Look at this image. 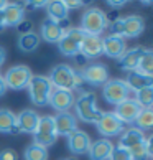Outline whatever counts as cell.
<instances>
[{
  "instance_id": "cell-1",
  "label": "cell",
  "mask_w": 153,
  "mask_h": 160,
  "mask_svg": "<svg viewBox=\"0 0 153 160\" xmlns=\"http://www.w3.org/2000/svg\"><path fill=\"white\" fill-rule=\"evenodd\" d=\"M50 79L53 89H63V91H76L82 84V79L79 76V71L71 68L66 63H60L53 66L50 74L46 76Z\"/></svg>"
},
{
  "instance_id": "cell-2",
  "label": "cell",
  "mask_w": 153,
  "mask_h": 160,
  "mask_svg": "<svg viewBox=\"0 0 153 160\" xmlns=\"http://www.w3.org/2000/svg\"><path fill=\"white\" fill-rule=\"evenodd\" d=\"M110 35L120 38H137L145 32V18L140 15H127V17H117L109 25Z\"/></svg>"
},
{
  "instance_id": "cell-3",
  "label": "cell",
  "mask_w": 153,
  "mask_h": 160,
  "mask_svg": "<svg viewBox=\"0 0 153 160\" xmlns=\"http://www.w3.org/2000/svg\"><path fill=\"white\" fill-rule=\"evenodd\" d=\"M73 108L76 112V119L86 124H96L102 114V111L97 106V96L92 91H81L79 96L74 99Z\"/></svg>"
},
{
  "instance_id": "cell-4",
  "label": "cell",
  "mask_w": 153,
  "mask_h": 160,
  "mask_svg": "<svg viewBox=\"0 0 153 160\" xmlns=\"http://www.w3.org/2000/svg\"><path fill=\"white\" fill-rule=\"evenodd\" d=\"M28 89V96H30V101L38 106V108H45L48 106V101L51 96V91H53V86L50 79L43 74H33L30 82L26 86Z\"/></svg>"
},
{
  "instance_id": "cell-5",
  "label": "cell",
  "mask_w": 153,
  "mask_h": 160,
  "mask_svg": "<svg viewBox=\"0 0 153 160\" xmlns=\"http://www.w3.org/2000/svg\"><path fill=\"white\" fill-rule=\"evenodd\" d=\"M107 25H109L107 13L97 7H91L82 13L79 28L87 35H99L101 37L104 33V30L107 28Z\"/></svg>"
},
{
  "instance_id": "cell-6",
  "label": "cell",
  "mask_w": 153,
  "mask_h": 160,
  "mask_svg": "<svg viewBox=\"0 0 153 160\" xmlns=\"http://www.w3.org/2000/svg\"><path fill=\"white\" fill-rule=\"evenodd\" d=\"M2 76H3V82L7 86V89L22 91V89H26L28 82H30L33 76V71L26 64H15V66L8 68L5 71V74Z\"/></svg>"
},
{
  "instance_id": "cell-7",
  "label": "cell",
  "mask_w": 153,
  "mask_h": 160,
  "mask_svg": "<svg viewBox=\"0 0 153 160\" xmlns=\"http://www.w3.org/2000/svg\"><path fill=\"white\" fill-rule=\"evenodd\" d=\"M58 140V132L53 122V116H40L38 127L33 134V144L41 145L45 149L55 145Z\"/></svg>"
},
{
  "instance_id": "cell-8",
  "label": "cell",
  "mask_w": 153,
  "mask_h": 160,
  "mask_svg": "<svg viewBox=\"0 0 153 160\" xmlns=\"http://www.w3.org/2000/svg\"><path fill=\"white\" fill-rule=\"evenodd\" d=\"M130 88L127 86V82L123 81V79H119V78H115V79H109L105 84L102 86V98L105 102H109V104H120L123 102V101H127V99H130Z\"/></svg>"
},
{
  "instance_id": "cell-9",
  "label": "cell",
  "mask_w": 153,
  "mask_h": 160,
  "mask_svg": "<svg viewBox=\"0 0 153 160\" xmlns=\"http://www.w3.org/2000/svg\"><path fill=\"white\" fill-rule=\"evenodd\" d=\"M109 74H110V73H109L107 64L99 63V61L86 64V66L79 71V76H81L82 82H87V84H91V86H94V88L104 86L105 82L110 79Z\"/></svg>"
},
{
  "instance_id": "cell-10",
  "label": "cell",
  "mask_w": 153,
  "mask_h": 160,
  "mask_svg": "<svg viewBox=\"0 0 153 160\" xmlns=\"http://www.w3.org/2000/svg\"><path fill=\"white\" fill-rule=\"evenodd\" d=\"M84 35L86 33L82 32L81 28L71 27L66 33H64V37L60 40V43H58V51H60L63 56H68V58L78 56L81 53V43H82Z\"/></svg>"
},
{
  "instance_id": "cell-11",
  "label": "cell",
  "mask_w": 153,
  "mask_h": 160,
  "mask_svg": "<svg viewBox=\"0 0 153 160\" xmlns=\"http://www.w3.org/2000/svg\"><path fill=\"white\" fill-rule=\"evenodd\" d=\"M97 129V132L102 135V139H110V137H117L120 135L123 130H125V126L117 119L114 112H102L99 121L94 124Z\"/></svg>"
},
{
  "instance_id": "cell-12",
  "label": "cell",
  "mask_w": 153,
  "mask_h": 160,
  "mask_svg": "<svg viewBox=\"0 0 153 160\" xmlns=\"http://www.w3.org/2000/svg\"><path fill=\"white\" fill-rule=\"evenodd\" d=\"M69 28H71V22L69 20H64L61 23H55V22L46 18L41 23V28H40V40H45L46 43L58 45Z\"/></svg>"
},
{
  "instance_id": "cell-13",
  "label": "cell",
  "mask_w": 153,
  "mask_h": 160,
  "mask_svg": "<svg viewBox=\"0 0 153 160\" xmlns=\"http://www.w3.org/2000/svg\"><path fill=\"white\" fill-rule=\"evenodd\" d=\"M148 51L146 46H135V48L127 50L123 55L119 58V68L122 71H127V73H132V71H137L142 58L145 56V53Z\"/></svg>"
},
{
  "instance_id": "cell-14",
  "label": "cell",
  "mask_w": 153,
  "mask_h": 160,
  "mask_svg": "<svg viewBox=\"0 0 153 160\" xmlns=\"http://www.w3.org/2000/svg\"><path fill=\"white\" fill-rule=\"evenodd\" d=\"M66 144H68V149L73 155H84V153H87V150H89L92 140H91L87 132L78 129L66 137Z\"/></svg>"
},
{
  "instance_id": "cell-15",
  "label": "cell",
  "mask_w": 153,
  "mask_h": 160,
  "mask_svg": "<svg viewBox=\"0 0 153 160\" xmlns=\"http://www.w3.org/2000/svg\"><path fill=\"white\" fill-rule=\"evenodd\" d=\"M79 55L84 60H97L99 56H102V37L99 35H84L81 43V53Z\"/></svg>"
},
{
  "instance_id": "cell-16",
  "label": "cell",
  "mask_w": 153,
  "mask_h": 160,
  "mask_svg": "<svg viewBox=\"0 0 153 160\" xmlns=\"http://www.w3.org/2000/svg\"><path fill=\"white\" fill-rule=\"evenodd\" d=\"M2 20L5 28H17L22 22H25V7L23 3L8 2L7 7L2 10Z\"/></svg>"
},
{
  "instance_id": "cell-17",
  "label": "cell",
  "mask_w": 153,
  "mask_h": 160,
  "mask_svg": "<svg viewBox=\"0 0 153 160\" xmlns=\"http://www.w3.org/2000/svg\"><path fill=\"white\" fill-rule=\"evenodd\" d=\"M74 99H76L74 92H71V91L53 89L48 104L60 114V112H69V109L74 106Z\"/></svg>"
},
{
  "instance_id": "cell-18",
  "label": "cell",
  "mask_w": 153,
  "mask_h": 160,
  "mask_svg": "<svg viewBox=\"0 0 153 160\" xmlns=\"http://www.w3.org/2000/svg\"><path fill=\"white\" fill-rule=\"evenodd\" d=\"M125 51H127V43L123 38L115 37V35L102 37V55L112 58V60H119Z\"/></svg>"
},
{
  "instance_id": "cell-19",
  "label": "cell",
  "mask_w": 153,
  "mask_h": 160,
  "mask_svg": "<svg viewBox=\"0 0 153 160\" xmlns=\"http://www.w3.org/2000/svg\"><path fill=\"white\" fill-rule=\"evenodd\" d=\"M140 111H142V108H140L133 99H127V101H123V102L115 106L114 114H115L117 119L125 126V124H133V121L137 119V116L140 114Z\"/></svg>"
},
{
  "instance_id": "cell-20",
  "label": "cell",
  "mask_w": 153,
  "mask_h": 160,
  "mask_svg": "<svg viewBox=\"0 0 153 160\" xmlns=\"http://www.w3.org/2000/svg\"><path fill=\"white\" fill-rule=\"evenodd\" d=\"M40 122V114L35 109H23L17 114V127L20 134H35Z\"/></svg>"
},
{
  "instance_id": "cell-21",
  "label": "cell",
  "mask_w": 153,
  "mask_h": 160,
  "mask_svg": "<svg viewBox=\"0 0 153 160\" xmlns=\"http://www.w3.org/2000/svg\"><path fill=\"white\" fill-rule=\"evenodd\" d=\"M53 122H55L58 137H68L69 134H73L74 130H78V119L73 112H60V114L53 116Z\"/></svg>"
},
{
  "instance_id": "cell-22",
  "label": "cell",
  "mask_w": 153,
  "mask_h": 160,
  "mask_svg": "<svg viewBox=\"0 0 153 160\" xmlns=\"http://www.w3.org/2000/svg\"><path fill=\"white\" fill-rule=\"evenodd\" d=\"M112 150L114 144L109 139H99L91 144L89 150H87V157H89V160H109Z\"/></svg>"
},
{
  "instance_id": "cell-23",
  "label": "cell",
  "mask_w": 153,
  "mask_h": 160,
  "mask_svg": "<svg viewBox=\"0 0 153 160\" xmlns=\"http://www.w3.org/2000/svg\"><path fill=\"white\" fill-rule=\"evenodd\" d=\"M145 134L142 132V130L135 129V127H128L125 129L123 132L120 134V139H119V147H122V149H127L130 150L132 147L142 144V142H145Z\"/></svg>"
},
{
  "instance_id": "cell-24",
  "label": "cell",
  "mask_w": 153,
  "mask_h": 160,
  "mask_svg": "<svg viewBox=\"0 0 153 160\" xmlns=\"http://www.w3.org/2000/svg\"><path fill=\"white\" fill-rule=\"evenodd\" d=\"M46 12H48V20L55 23H61L64 20H69V10L64 3V0H53L46 3Z\"/></svg>"
},
{
  "instance_id": "cell-25",
  "label": "cell",
  "mask_w": 153,
  "mask_h": 160,
  "mask_svg": "<svg viewBox=\"0 0 153 160\" xmlns=\"http://www.w3.org/2000/svg\"><path fill=\"white\" fill-rule=\"evenodd\" d=\"M0 134L17 135L18 127H17V114H13L10 109L2 108L0 109Z\"/></svg>"
},
{
  "instance_id": "cell-26",
  "label": "cell",
  "mask_w": 153,
  "mask_h": 160,
  "mask_svg": "<svg viewBox=\"0 0 153 160\" xmlns=\"http://www.w3.org/2000/svg\"><path fill=\"white\" fill-rule=\"evenodd\" d=\"M123 81L127 82V86L130 88V91H133V92L153 86V78H151V76H145L142 73H137V71L128 73L127 74V79H123Z\"/></svg>"
},
{
  "instance_id": "cell-27",
  "label": "cell",
  "mask_w": 153,
  "mask_h": 160,
  "mask_svg": "<svg viewBox=\"0 0 153 160\" xmlns=\"http://www.w3.org/2000/svg\"><path fill=\"white\" fill-rule=\"evenodd\" d=\"M40 35L35 32H28L25 35H20L18 41H17V46L22 53H33L38 50L40 46Z\"/></svg>"
},
{
  "instance_id": "cell-28",
  "label": "cell",
  "mask_w": 153,
  "mask_h": 160,
  "mask_svg": "<svg viewBox=\"0 0 153 160\" xmlns=\"http://www.w3.org/2000/svg\"><path fill=\"white\" fill-rule=\"evenodd\" d=\"M151 140H153V137L150 135V137L145 139V142L132 147V149L128 150L132 155V160H148L153 155L151 153Z\"/></svg>"
},
{
  "instance_id": "cell-29",
  "label": "cell",
  "mask_w": 153,
  "mask_h": 160,
  "mask_svg": "<svg viewBox=\"0 0 153 160\" xmlns=\"http://www.w3.org/2000/svg\"><path fill=\"white\" fill-rule=\"evenodd\" d=\"M23 158L25 160H48L50 158V153H48V149L41 145H36V144H28L23 150Z\"/></svg>"
},
{
  "instance_id": "cell-30",
  "label": "cell",
  "mask_w": 153,
  "mask_h": 160,
  "mask_svg": "<svg viewBox=\"0 0 153 160\" xmlns=\"http://www.w3.org/2000/svg\"><path fill=\"white\" fill-rule=\"evenodd\" d=\"M133 127L142 130H150L153 127V111L151 109H142L140 111V114L137 116V119L133 121Z\"/></svg>"
},
{
  "instance_id": "cell-31",
  "label": "cell",
  "mask_w": 153,
  "mask_h": 160,
  "mask_svg": "<svg viewBox=\"0 0 153 160\" xmlns=\"http://www.w3.org/2000/svg\"><path fill=\"white\" fill-rule=\"evenodd\" d=\"M133 101L142 109H151V106H153V86L140 89V91H135V99Z\"/></svg>"
},
{
  "instance_id": "cell-32",
  "label": "cell",
  "mask_w": 153,
  "mask_h": 160,
  "mask_svg": "<svg viewBox=\"0 0 153 160\" xmlns=\"http://www.w3.org/2000/svg\"><path fill=\"white\" fill-rule=\"evenodd\" d=\"M137 73H142L145 76H151L153 78V51L148 48V51L145 53V56L142 58L138 68H137Z\"/></svg>"
},
{
  "instance_id": "cell-33",
  "label": "cell",
  "mask_w": 153,
  "mask_h": 160,
  "mask_svg": "<svg viewBox=\"0 0 153 160\" xmlns=\"http://www.w3.org/2000/svg\"><path fill=\"white\" fill-rule=\"evenodd\" d=\"M109 160H132V155L127 149H122V147H114L112 153H110Z\"/></svg>"
},
{
  "instance_id": "cell-34",
  "label": "cell",
  "mask_w": 153,
  "mask_h": 160,
  "mask_svg": "<svg viewBox=\"0 0 153 160\" xmlns=\"http://www.w3.org/2000/svg\"><path fill=\"white\" fill-rule=\"evenodd\" d=\"M0 160H18V152L15 149H3L0 152Z\"/></svg>"
},
{
  "instance_id": "cell-35",
  "label": "cell",
  "mask_w": 153,
  "mask_h": 160,
  "mask_svg": "<svg viewBox=\"0 0 153 160\" xmlns=\"http://www.w3.org/2000/svg\"><path fill=\"white\" fill-rule=\"evenodd\" d=\"M46 3L48 2H23V7H30V10H38V8H43V7H46Z\"/></svg>"
},
{
  "instance_id": "cell-36",
  "label": "cell",
  "mask_w": 153,
  "mask_h": 160,
  "mask_svg": "<svg viewBox=\"0 0 153 160\" xmlns=\"http://www.w3.org/2000/svg\"><path fill=\"white\" fill-rule=\"evenodd\" d=\"M17 28H18L20 35H25V33H28V32H31V23H30V22H22Z\"/></svg>"
},
{
  "instance_id": "cell-37",
  "label": "cell",
  "mask_w": 153,
  "mask_h": 160,
  "mask_svg": "<svg viewBox=\"0 0 153 160\" xmlns=\"http://www.w3.org/2000/svg\"><path fill=\"white\" fill-rule=\"evenodd\" d=\"M66 3V7H68V10H71V8H79V7H84L86 5V2H79V0H74V2H64Z\"/></svg>"
},
{
  "instance_id": "cell-38",
  "label": "cell",
  "mask_w": 153,
  "mask_h": 160,
  "mask_svg": "<svg viewBox=\"0 0 153 160\" xmlns=\"http://www.w3.org/2000/svg\"><path fill=\"white\" fill-rule=\"evenodd\" d=\"M107 5H109V7H114V8L119 10V8H122V7H125L127 2H125V0H120V2H117V0H114V2H112V0H109Z\"/></svg>"
},
{
  "instance_id": "cell-39",
  "label": "cell",
  "mask_w": 153,
  "mask_h": 160,
  "mask_svg": "<svg viewBox=\"0 0 153 160\" xmlns=\"http://www.w3.org/2000/svg\"><path fill=\"white\" fill-rule=\"evenodd\" d=\"M5 61H7V51H5L3 46H0V68L3 66Z\"/></svg>"
},
{
  "instance_id": "cell-40",
  "label": "cell",
  "mask_w": 153,
  "mask_h": 160,
  "mask_svg": "<svg viewBox=\"0 0 153 160\" xmlns=\"http://www.w3.org/2000/svg\"><path fill=\"white\" fill-rule=\"evenodd\" d=\"M5 92H7V86H5L3 76H2V73H0V98H3V96H5Z\"/></svg>"
},
{
  "instance_id": "cell-41",
  "label": "cell",
  "mask_w": 153,
  "mask_h": 160,
  "mask_svg": "<svg viewBox=\"0 0 153 160\" xmlns=\"http://www.w3.org/2000/svg\"><path fill=\"white\" fill-rule=\"evenodd\" d=\"M7 3H8V2H5V0H0V12H2L5 7H7Z\"/></svg>"
},
{
  "instance_id": "cell-42",
  "label": "cell",
  "mask_w": 153,
  "mask_h": 160,
  "mask_svg": "<svg viewBox=\"0 0 153 160\" xmlns=\"http://www.w3.org/2000/svg\"><path fill=\"white\" fill-rule=\"evenodd\" d=\"M3 28H5V27H3V20H2V12H0V32H2Z\"/></svg>"
},
{
  "instance_id": "cell-43",
  "label": "cell",
  "mask_w": 153,
  "mask_h": 160,
  "mask_svg": "<svg viewBox=\"0 0 153 160\" xmlns=\"http://www.w3.org/2000/svg\"><path fill=\"white\" fill-rule=\"evenodd\" d=\"M63 160H76L74 157H66V158H63Z\"/></svg>"
}]
</instances>
